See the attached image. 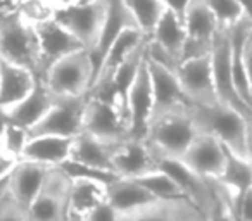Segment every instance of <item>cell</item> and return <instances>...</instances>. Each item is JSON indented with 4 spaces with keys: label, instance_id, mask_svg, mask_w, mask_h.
Listing matches in <instances>:
<instances>
[{
    "label": "cell",
    "instance_id": "1",
    "mask_svg": "<svg viewBox=\"0 0 252 221\" xmlns=\"http://www.w3.org/2000/svg\"><path fill=\"white\" fill-rule=\"evenodd\" d=\"M189 114L192 116L199 131L213 135L235 154L249 158V120L242 113L220 102L211 105L190 104Z\"/></svg>",
    "mask_w": 252,
    "mask_h": 221
},
{
    "label": "cell",
    "instance_id": "2",
    "mask_svg": "<svg viewBox=\"0 0 252 221\" xmlns=\"http://www.w3.org/2000/svg\"><path fill=\"white\" fill-rule=\"evenodd\" d=\"M0 59L26 67L38 78L40 52L36 30L19 9L0 12Z\"/></svg>",
    "mask_w": 252,
    "mask_h": 221
},
{
    "label": "cell",
    "instance_id": "3",
    "mask_svg": "<svg viewBox=\"0 0 252 221\" xmlns=\"http://www.w3.org/2000/svg\"><path fill=\"white\" fill-rule=\"evenodd\" d=\"M43 81L56 97L87 95L94 81V63L88 49H80L50 66Z\"/></svg>",
    "mask_w": 252,
    "mask_h": 221
},
{
    "label": "cell",
    "instance_id": "4",
    "mask_svg": "<svg viewBox=\"0 0 252 221\" xmlns=\"http://www.w3.org/2000/svg\"><path fill=\"white\" fill-rule=\"evenodd\" d=\"M71 178L63 168L54 166L43 187L26 213V221H69Z\"/></svg>",
    "mask_w": 252,
    "mask_h": 221
},
{
    "label": "cell",
    "instance_id": "5",
    "mask_svg": "<svg viewBox=\"0 0 252 221\" xmlns=\"http://www.w3.org/2000/svg\"><path fill=\"white\" fill-rule=\"evenodd\" d=\"M197 133L199 130L187 109L152 120L145 140L161 154L180 159Z\"/></svg>",
    "mask_w": 252,
    "mask_h": 221
},
{
    "label": "cell",
    "instance_id": "6",
    "mask_svg": "<svg viewBox=\"0 0 252 221\" xmlns=\"http://www.w3.org/2000/svg\"><path fill=\"white\" fill-rule=\"evenodd\" d=\"M52 18L76 36L85 49L92 50L104 25L105 4L104 0H78L74 4L54 9Z\"/></svg>",
    "mask_w": 252,
    "mask_h": 221
},
{
    "label": "cell",
    "instance_id": "7",
    "mask_svg": "<svg viewBox=\"0 0 252 221\" xmlns=\"http://www.w3.org/2000/svg\"><path fill=\"white\" fill-rule=\"evenodd\" d=\"M211 64L213 76L216 85V94L221 104L233 107L235 111L244 114L247 120H252V107L240 97L235 87L233 71H231V43L228 30H218L216 38L211 50Z\"/></svg>",
    "mask_w": 252,
    "mask_h": 221
},
{
    "label": "cell",
    "instance_id": "8",
    "mask_svg": "<svg viewBox=\"0 0 252 221\" xmlns=\"http://www.w3.org/2000/svg\"><path fill=\"white\" fill-rule=\"evenodd\" d=\"M83 131L105 142L119 144L128 138V121L125 111L109 98L88 94Z\"/></svg>",
    "mask_w": 252,
    "mask_h": 221
},
{
    "label": "cell",
    "instance_id": "9",
    "mask_svg": "<svg viewBox=\"0 0 252 221\" xmlns=\"http://www.w3.org/2000/svg\"><path fill=\"white\" fill-rule=\"evenodd\" d=\"M88 94L78 97H57L56 104L43 116L38 125L30 130L32 135H59L78 137L83 131V118L87 109Z\"/></svg>",
    "mask_w": 252,
    "mask_h": 221
},
{
    "label": "cell",
    "instance_id": "10",
    "mask_svg": "<svg viewBox=\"0 0 252 221\" xmlns=\"http://www.w3.org/2000/svg\"><path fill=\"white\" fill-rule=\"evenodd\" d=\"M152 116H154V94H152L151 71H149L147 57H145L130 92H128V97H126L128 137L145 140Z\"/></svg>",
    "mask_w": 252,
    "mask_h": 221
},
{
    "label": "cell",
    "instance_id": "11",
    "mask_svg": "<svg viewBox=\"0 0 252 221\" xmlns=\"http://www.w3.org/2000/svg\"><path fill=\"white\" fill-rule=\"evenodd\" d=\"M218 23L206 0H192L185 16L187 42L182 61L209 56L218 33Z\"/></svg>",
    "mask_w": 252,
    "mask_h": 221
},
{
    "label": "cell",
    "instance_id": "12",
    "mask_svg": "<svg viewBox=\"0 0 252 221\" xmlns=\"http://www.w3.org/2000/svg\"><path fill=\"white\" fill-rule=\"evenodd\" d=\"M176 76L190 104H220L214 85L211 54L182 61L176 67Z\"/></svg>",
    "mask_w": 252,
    "mask_h": 221
},
{
    "label": "cell",
    "instance_id": "13",
    "mask_svg": "<svg viewBox=\"0 0 252 221\" xmlns=\"http://www.w3.org/2000/svg\"><path fill=\"white\" fill-rule=\"evenodd\" d=\"M36 38H38V52H40V71L38 80H43L47 71L52 64H56L59 59L76 52L80 49H85L83 43L71 35L64 26H61L54 18L43 19L36 23Z\"/></svg>",
    "mask_w": 252,
    "mask_h": 221
},
{
    "label": "cell",
    "instance_id": "14",
    "mask_svg": "<svg viewBox=\"0 0 252 221\" xmlns=\"http://www.w3.org/2000/svg\"><path fill=\"white\" fill-rule=\"evenodd\" d=\"M147 66L151 71L152 94H154V116H152V120L171 113H178V111H187L190 102L183 94L176 71L164 66V64L156 63L149 57Z\"/></svg>",
    "mask_w": 252,
    "mask_h": 221
},
{
    "label": "cell",
    "instance_id": "15",
    "mask_svg": "<svg viewBox=\"0 0 252 221\" xmlns=\"http://www.w3.org/2000/svg\"><path fill=\"white\" fill-rule=\"evenodd\" d=\"M180 159L197 175L218 180L226 162V147L216 137L199 131Z\"/></svg>",
    "mask_w": 252,
    "mask_h": 221
},
{
    "label": "cell",
    "instance_id": "16",
    "mask_svg": "<svg viewBox=\"0 0 252 221\" xmlns=\"http://www.w3.org/2000/svg\"><path fill=\"white\" fill-rule=\"evenodd\" d=\"M104 4H105L104 25H102L97 43H95V47L90 50L92 63H94V81H95V78H97L98 69H100L109 49H111V45L116 42V38H118L128 26H137L131 12L126 7L125 0H104ZM94 81H92V85H94Z\"/></svg>",
    "mask_w": 252,
    "mask_h": 221
},
{
    "label": "cell",
    "instance_id": "17",
    "mask_svg": "<svg viewBox=\"0 0 252 221\" xmlns=\"http://www.w3.org/2000/svg\"><path fill=\"white\" fill-rule=\"evenodd\" d=\"M119 221H206L200 209L187 197L156 199L130 213L119 214Z\"/></svg>",
    "mask_w": 252,
    "mask_h": 221
},
{
    "label": "cell",
    "instance_id": "18",
    "mask_svg": "<svg viewBox=\"0 0 252 221\" xmlns=\"http://www.w3.org/2000/svg\"><path fill=\"white\" fill-rule=\"evenodd\" d=\"M56 100L57 97L49 90L45 81L36 80L35 88L23 100L0 111V120L11 121V123L19 125V126L26 128V130H32L52 109Z\"/></svg>",
    "mask_w": 252,
    "mask_h": 221
},
{
    "label": "cell",
    "instance_id": "19",
    "mask_svg": "<svg viewBox=\"0 0 252 221\" xmlns=\"http://www.w3.org/2000/svg\"><path fill=\"white\" fill-rule=\"evenodd\" d=\"M114 171L123 178H137L158 169L154 149L144 138H125L116 147Z\"/></svg>",
    "mask_w": 252,
    "mask_h": 221
},
{
    "label": "cell",
    "instance_id": "20",
    "mask_svg": "<svg viewBox=\"0 0 252 221\" xmlns=\"http://www.w3.org/2000/svg\"><path fill=\"white\" fill-rule=\"evenodd\" d=\"M54 166H45L28 159H21L16 162L11 173V185H9V195L28 213L30 206L38 195L40 189L47 180V175Z\"/></svg>",
    "mask_w": 252,
    "mask_h": 221
},
{
    "label": "cell",
    "instance_id": "21",
    "mask_svg": "<svg viewBox=\"0 0 252 221\" xmlns=\"http://www.w3.org/2000/svg\"><path fill=\"white\" fill-rule=\"evenodd\" d=\"M36 80L33 71L0 59V111L23 100L35 88Z\"/></svg>",
    "mask_w": 252,
    "mask_h": 221
},
{
    "label": "cell",
    "instance_id": "22",
    "mask_svg": "<svg viewBox=\"0 0 252 221\" xmlns=\"http://www.w3.org/2000/svg\"><path fill=\"white\" fill-rule=\"evenodd\" d=\"M121 144V142H119ZM119 144L105 142L102 138H97L94 135L81 131L73 140V149H71V161L81 162V164L94 166L98 169H107L114 171V152ZM116 173V171H114Z\"/></svg>",
    "mask_w": 252,
    "mask_h": 221
},
{
    "label": "cell",
    "instance_id": "23",
    "mask_svg": "<svg viewBox=\"0 0 252 221\" xmlns=\"http://www.w3.org/2000/svg\"><path fill=\"white\" fill-rule=\"evenodd\" d=\"M73 140L74 138L71 137H59V135H32L21 159L45 166H61L69 159Z\"/></svg>",
    "mask_w": 252,
    "mask_h": 221
},
{
    "label": "cell",
    "instance_id": "24",
    "mask_svg": "<svg viewBox=\"0 0 252 221\" xmlns=\"http://www.w3.org/2000/svg\"><path fill=\"white\" fill-rule=\"evenodd\" d=\"M145 40H149V36L145 35L138 26H128V28L116 38V42L111 45L104 63H102L100 69H98L97 78H95L94 85H92V88L107 83L112 74H114V71L126 61V57L130 56L138 45H142Z\"/></svg>",
    "mask_w": 252,
    "mask_h": 221
},
{
    "label": "cell",
    "instance_id": "25",
    "mask_svg": "<svg viewBox=\"0 0 252 221\" xmlns=\"http://www.w3.org/2000/svg\"><path fill=\"white\" fill-rule=\"evenodd\" d=\"M107 200L119 214H125L152 202L156 197L137 180L121 176L107 185Z\"/></svg>",
    "mask_w": 252,
    "mask_h": 221
},
{
    "label": "cell",
    "instance_id": "26",
    "mask_svg": "<svg viewBox=\"0 0 252 221\" xmlns=\"http://www.w3.org/2000/svg\"><path fill=\"white\" fill-rule=\"evenodd\" d=\"M216 182H220L226 189L233 202L238 200L252 189V161L249 158L235 154L226 147V162Z\"/></svg>",
    "mask_w": 252,
    "mask_h": 221
},
{
    "label": "cell",
    "instance_id": "27",
    "mask_svg": "<svg viewBox=\"0 0 252 221\" xmlns=\"http://www.w3.org/2000/svg\"><path fill=\"white\" fill-rule=\"evenodd\" d=\"M105 200H107V185L87 178L71 180V213L73 214L83 216Z\"/></svg>",
    "mask_w": 252,
    "mask_h": 221
},
{
    "label": "cell",
    "instance_id": "28",
    "mask_svg": "<svg viewBox=\"0 0 252 221\" xmlns=\"http://www.w3.org/2000/svg\"><path fill=\"white\" fill-rule=\"evenodd\" d=\"M133 180L144 185L156 199H182V197H187L182 187L176 183V180L161 168L154 169L147 175L137 176Z\"/></svg>",
    "mask_w": 252,
    "mask_h": 221
},
{
    "label": "cell",
    "instance_id": "29",
    "mask_svg": "<svg viewBox=\"0 0 252 221\" xmlns=\"http://www.w3.org/2000/svg\"><path fill=\"white\" fill-rule=\"evenodd\" d=\"M126 7L131 12L137 26L151 38L159 18L164 12L162 0H125Z\"/></svg>",
    "mask_w": 252,
    "mask_h": 221
},
{
    "label": "cell",
    "instance_id": "30",
    "mask_svg": "<svg viewBox=\"0 0 252 221\" xmlns=\"http://www.w3.org/2000/svg\"><path fill=\"white\" fill-rule=\"evenodd\" d=\"M30 130L14 125L11 121L0 120V138H2V154L14 161H21L25 147L28 144Z\"/></svg>",
    "mask_w": 252,
    "mask_h": 221
},
{
    "label": "cell",
    "instance_id": "31",
    "mask_svg": "<svg viewBox=\"0 0 252 221\" xmlns=\"http://www.w3.org/2000/svg\"><path fill=\"white\" fill-rule=\"evenodd\" d=\"M211 12L214 14L220 30H230L240 19L245 18L244 7L238 0H206Z\"/></svg>",
    "mask_w": 252,
    "mask_h": 221
},
{
    "label": "cell",
    "instance_id": "32",
    "mask_svg": "<svg viewBox=\"0 0 252 221\" xmlns=\"http://www.w3.org/2000/svg\"><path fill=\"white\" fill-rule=\"evenodd\" d=\"M214 185V202L206 214V221H238L233 209V199L223 185L213 180Z\"/></svg>",
    "mask_w": 252,
    "mask_h": 221
},
{
    "label": "cell",
    "instance_id": "33",
    "mask_svg": "<svg viewBox=\"0 0 252 221\" xmlns=\"http://www.w3.org/2000/svg\"><path fill=\"white\" fill-rule=\"evenodd\" d=\"M66 171V175L69 176L71 180L74 178H87V180H95V182H100L104 185H109V183L116 182L118 178L121 176L114 171H107V169H98V168H94V166H87V164H81V162H76V161H71L67 159L66 162L59 166Z\"/></svg>",
    "mask_w": 252,
    "mask_h": 221
},
{
    "label": "cell",
    "instance_id": "34",
    "mask_svg": "<svg viewBox=\"0 0 252 221\" xmlns=\"http://www.w3.org/2000/svg\"><path fill=\"white\" fill-rule=\"evenodd\" d=\"M0 221H26V211L9 193L0 200Z\"/></svg>",
    "mask_w": 252,
    "mask_h": 221
},
{
    "label": "cell",
    "instance_id": "35",
    "mask_svg": "<svg viewBox=\"0 0 252 221\" xmlns=\"http://www.w3.org/2000/svg\"><path fill=\"white\" fill-rule=\"evenodd\" d=\"M78 216H80V214H78ZM81 218H83L85 221H119V213L109 204V200H105V202L98 204L95 209L83 214Z\"/></svg>",
    "mask_w": 252,
    "mask_h": 221
},
{
    "label": "cell",
    "instance_id": "36",
    "mask_svg": "<svg viewBox=\"0 0 252 221\" xmlns=\"http://www.w3.org/2000/svg\"><path fill=\"white\" fill-rule=\"evenodd\" d=\"M233 209L238 221H252V189L245 192L238 200H235Z\"/></svg>",
    "mask_w": 252,
    "mask_h": 221
},
{
    "label": "cell",
    "instance_id": "37",
    "mask_svg": "<svg viewBox=\"0 0 252 221\" xmlns=\"http://www.w3.org/2000/svg\"><path fill=\"white\" fill-rule=\"evenodd\" d=\"M244 66H245V74H247L249 90H251V100H252V32L249 33L244 45Z\"/></svg>",
    "mask_w": 252,
    "mask_h": 221
},
{
    "label": "cell",
    "instance_id": "38",
    "mask_svg": "<svg viewBox=\"0 0 252 221\" xmlns=\"http://www.w3.org/2000/svg\"><path fill=\"white\" fill-rule=\"evenodd\" d=\"M162 2H164L166 9H169L173 14H176L183 23H185L187 11H189L190 2H192V0H162Z\"/></svg>",
    "mask_w": 252,
    "mask_h": 221
},
{
    "label": "cell",
    "instance_id": "39",
    "mask_svg": "<svg viewBox=\"0 0 252 221\" xmlns=\"http://www.w3.org/2000/svg\"><path fill=\"white\" fill-rule=\"evenodd\" d=\"M11 173H12V169H9V171H5V173H2V175H0V200L4 199V197L9 193V185H11Z\"/></svg>",
    "mask_w": 252,
    "mask_h": 221
},
{
    "label": "cell",
    "instance_id": "40",
    "mask_svg": "<svg viewBox=\"0 0 252 221\" xmlns=\"http://www.w3.org/2000/svg\"><path fill=\"white\" fill-rule=\"evenodd\" d=\"M19 2L21 0H0V12L14 11V9H18Z\"/></svg>",
    "mask_w": 252,
    "mask_h": 221
},
{
    "label": "cell",
    "instance_id": "41",
    "mask_svg": "<svg viewBox=\"0 0 252 221\" xmlns=\"http://www.w3.org/2000/svg\"><path fill=\"white\" fill-rule=\"evenodd\" d=\"M238 2H240V5L244 7L245 16L252 21V0H238Z\"/></svg>",
    "mask_w": 252,
    "mask_h": 221
},
{
    "label": "cell",
    "instance_id": "42",
    "mask_svg": "<svg viewBox=\"0 0 252 221\" xmlns=\"http://www.w3.org/2000/svg\"><path fill=\"white\" fill-rule=\"evenodd\" d=\"M247 149H249V159L252 161V120H249V131H247Z\"/></svg>",
    "mask_w": 252,
    "mask_h": 221
},
{
    "label": "cell",
    "instance_id": "43",
    "mask_svg": "<svg viewBox=\"0 0 252 221\" xmlns=\"http://www.w3.org/2000/svg\"><path fill=\"white\" fill-rule=\"evenodd\" d=\"M71 214H73V213H71ZM73 216H74V218H76V220H78V221H85V220H83V218H81V216H78V214H73Z\"/></svg>",
    "mask_w": 252,
    "mask_h": 221
},
{
    "label": "cell",
    "instance_id": "44",
    "mask_svg": "<svg viewBox=\"0 0 252 221\" xmlns=\"http://www.w3.org/2000/svg\"><path fill=\"white\" fill-rule=\"evenodd\" d=\"M69 221H78V220H76V218H74V216H73V214H71V218H69Z\"/></svg>",
    "mask_w": 252,
    "mask_h": 221
}]
</instances>
